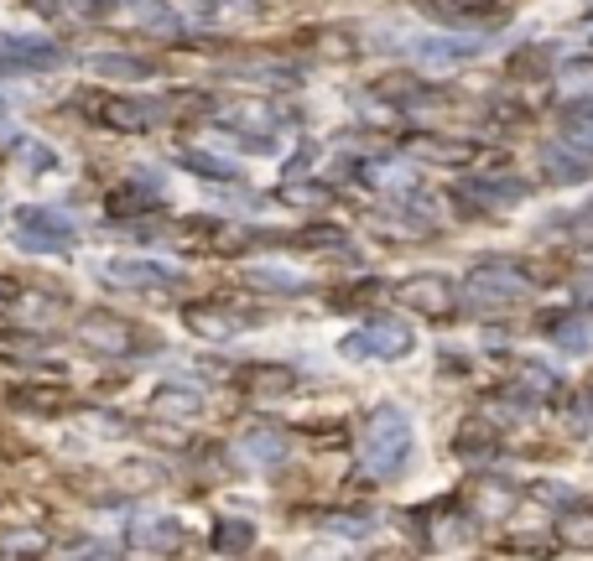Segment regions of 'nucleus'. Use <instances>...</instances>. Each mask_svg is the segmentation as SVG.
<instances>
[{
    "instance_id": "9",
    "label": "nucleus",
    "mask_w": 593,
    "mask_h": 561,
    "mask_svg": "<svg viewBox=\"0 0 593 561\" xmlns=\"http://www.w3.org/2000/svg\"><path fill=\"white\" fill-rule=\"evenodd\" d=\"M105 276H110L115 287H172L183 271L177 266H162V260H110Z\"/></svg>"
},
{
    "instance_id": "5",
    "label": "nucleus",
    "mask_w": 593,
    "mask_h": 561,
    "mask_svg": "<svg viewBox=\"0 0 593 561\" xmlns=\"http://www.w3.org/2000/svg\"><path fill=\"white\" fill-rule=\"evenodd\" d=\"M78 105H89V109H99V120L105 126H120V130H151V126H162L168 120V105L162 99H99V94H84Z\"/></svg>"
},
{
    "instance_id": "26",
    "label": "nucleus",
    "mask_w": 593,
    "mask_h": 561,
    "mask_svg": "<svg viewBox=\"0 0 593 561\" xmlns=\"http://www.w3.org/2000/svg\"><path fill=\"white\" fill-rule=\"evenodd\" d=\"M89 68L120 73V78H141V73H147V63H136V57H110V53H99V57H89Z\"/></svg>"
},
{
    "instance_id": "17",
    "label": "nucleus",
    "mask_w": 593,
    "mask_h": 561,
    "mask_svg": "<svg viewBox=\"0 0 593 561\" xmlns=\"http://www.w3.org/2000/svg\"><path fill=\"white\" fill-rule=\"evenodd\" d=\"M547 338L557 348H568V354H583L589 348V323H578V317H547Z\"/></svg>"
},
{
    "instance_id": "8",
    "label": "nucleus",
    "mask_w": 593,
    "mask_h": 561,
    "mask_svg": "<svg viewBox=\"0 0 593 561\" xmlns=\"http://www.w3.org/2000/svg\"><path fill=\"white\" fill-rule=\"evenodd\" d=\"M78 344H89V348H99V354H130L136 348V333H130V323L126 317H105V312H89L84 323H78Z\"/></svg>"
},
{
    "instance_id": "10",
    "label": "nucleus",
    "mask_w": 593,
    "mask_h": 561,
    "mask_svg": "<svg viewBox=\"0 0 593 561\" xmlns=\"http://www.w3.org/2000/svg\"><path fill=\"white\" fill-rule=\"evenodd\" d=\"M130 541L141 546V551H172V546L183 541V530H177L172 515H141L136 530H130Z\"/></svg>"
},
{
    "instance_id": "1",
    "label": "nucleus",
    "mask_w": 593,
    "mask_h": 561,
    "mask_svg": "<svg viewBox=\"0 0 593 561\" xmlns=\"http://www.w3.org/2000/svg\"><path fill=\"white\" fill-rule=\"evenodd\" d=\"M411 417L401 406H375L365 421V442H359V463L370 478H396L411 463Z\"/></svg>"
},
{
    "instance_id": "20",
    "label": "nucleus",
    "mask_w": 593,
    "mask_h": 561,
    "mask_svg": "<svg viewBox=\"0 0 593 561\" xmlns=\"http://www.w3.org/2000/svg\"><path fill=\"white\" fill-rule=\"evenodd\" d=\"M157 406L168 417H198L204 411V396L198 390H183V385H168V390H157Z\"/></svg>"
},
{
    "instance_id": "19",
    "label": "nucleus",
    "mask_w": 593,
    "mask_h": 561,
    "mask_svg": "<svg viewBox=\"0 0 593 561\" xmlns=\"http://www.w3.org/2000/svg\"><path fill=\"white\" fill-rule=\"evenodd\" d=\"M245 281H250V287H260V291H302V287H308L296 271H281V266H250V271H245Z\"/></svg>"
},
{
    "instance_id": "3",
    "label": "nucleus",
    "mask_w": 593,
    "mask_h": 561,
    "mask_svg": "<svg viewBox=\"0 0 593 561\" xmlns=\"http://www.w3.org/2000/svg\"><path fill=\"white\" fill-rule=\"evenodd\" d=\"M411 344H417L411 323L375 317V323H365L359 333H349V338L338 344V354H344V359H401V354H411Z\"/></svg>"
},
{
    "instance_id": "12",
    "label": "nucleus",
    "mask_w": 593,
    "mask_h": 561,
    "mask_svg": "<svg viewBox=\"0 0 593 561\" xmlns=\"http://www.w3.org/2000/svg\"><path fill=\"white\" fill-rule=\"evenodd\" d=\"M557 536H562V546H573V551H593V505H562V515H557Z\"/></svg>"
},
{
    "instance_id": "18",
    "label": "nucleus",
    "mask_w": 593,
    "mask_h": 561,
    "mask_svg": "<svg viewBox=\"0 0 593 561\" xmlns=\"http://www.w3.org/2000/svg\"><path fill=\"white\" fill-rule=\"evenodd\" d=\"M240 447H245V457H250V463H260V468H271V463H281V457H287V442H281L277 432H250Z\"/></svg>"
},
{
    "instance_id": "28",
    "label": "nucleus",
    "mask_w": 593,
    "mask_h": 561,
    "mask_svg": "<svg viewBox=\"0 0 593 561\" xmlns=\"http://www.w3.org/2000/svg\"><path fill=\"white\" fill-rule=\"evenodd\" d=\"M568 130H573V136H583V141L593 145V99H578L573 115H568Z\"/></svg>"
},
{
    "instance_id": "4",
    "label": "nucleus",
    "mask_w": 593,
    "mask_h": 561,
    "mask_svg": "<svg viewBox=\"0 0 593 561\" xmlns=\"http://www.w3.org/2000/svg\"><path fill=\"white\" fill-rule=\"evenodd\" d=\"M63 47L47 36H26V32H0V78H21V73L57 68Z\"/></svg>"
},
{
    "instance_id": "7",
    "label": "nucleus",
    "mask_w": 593,
    "mask_h": 561,
    "mask_svg": "<svg viewBox=\"0 0 593 561\" xmlns=\"http://www.w3.org/2000/svg\"><path fill=\"white\" fill-rule=\"evenodd\" d=\"M401 302L411 312H427V317H448L453 302H459V291H453L448 276H411L407 287H401Z\"/></svg>"
},
{
    "instance_id": "31",
    "label": "nucleus",
    "mask_w": 593,
    "mask_h": 561,
    "mask_svg": "<svg viewBox=\"0 0 593 561\" xmlns=\"http://www.w3.org/2000/svg\"><path fill=\"white\" fill-rule=\"evenodd\" d=\"M537 499H547V505H573L568 484H537Z\"/></svg>"
},
{
    "instance_id": "24",
    "label": "nucleus",
    "mask_w": 593,
    "mask_h": 561,
    "mask_svg": "<svg viewBox=\"0 0 593 561\" xmlns=\"http://www.w3.org/2000/svg\"><path fill=\"white\" fill-rule=\"evenodd\" d=\"M323 530H328V536H349V541H359V536H370L375 530V520L370 515H328Z\"/></svg>"
},
{
    "instance_id": "23",
    "label": "nucleus",
    "mask_w": 593,
    "mask_h": 561,
    "mask_svg": "<svg viewBox=\"0 0 593 561\" xmlns=\"http://www.w3.org/2000/svg\"><path fill=\"white\" fill-rule=\"evenodd\" d=\"M214 546H219V551H250V546H256V526H250V520H224Z\"/></svg>"
},
{
    "instance_id": "14",
    "label": "nucleus",
    "mask_w": 593,
    "mask_h": 561,
    "mask_svg": "<svg viewBox=\"0 0 593 561\" xmlns=\"http://www.w3.org/2000/svg\"><path fill=\"white\" fill-rule=\"evenodd\" d=\"M120 11H126V17H136L141 26H151V32H183L177 11H172V6H162V0H120Z\"/></svg>"
},
{
    "instance_id": "15",
    "label": "nucleus",
    "mask_w": 593,
    "mask_h": 561,
    "mask_svg": "<svg viewBox=\"0 0 593 561\" xmlns=\"http://www.w3.org/2000/svg\"><path fill=\"white\" fill-rule=\"evenodd\" d=\"M187 323H193V333H208V338H235L240 327H250V323H240V317H229V312H219V308H187Z\"/></svg>"
},
{
    "instance_id": "16",
    "label": "nucleus",
    "mask_w": 593,
    "mask_h": 561,
    "mask_svg": "<svg viewBox=\"0 0 593 561\" xmlns=\"http://www.w3.org/2000/svg\"><path fill=\"white\" fill-rule=\"evenodd\" d=\"M484 53V36H427L417 42V57H474Z\"/></svg>"
},
{
    "instance_id": "22",
    "label": "nucleus",
    "mask_w": 593,
    "mask_h": 561,
    "mask_svg": "<svg viewBox=\"0 0 593 561\" xmlns=\"http://www.w3.org/2000/svg\"><path fill=\"white\" fill-rule=\"evenodd\" d=\"M464 193H484L489 203H500V208H505V203H520V198H526V182H516V177H500V182L479 177V182H468Z\"/></svg>"
},
{
    "instance_id": "6",
    "label": "nucleus",
    "mask_w": 593,
    "mask_h": 561,
    "mask_svg": "<svg viewBox=\"0 0 593 561\" xmlns=\"http://www.w3.org/2000/svg\"><path fill=\"white\" fill-rule=\"evenodd\" d=\"M516 296H526V276L516 266H479L468 276V302L474 308H505Z\"/></svg>"
},
{
    "instance_id": "13",
    "label": "nucleus",
    "mask_w": 593,
    "mask_h": 561,
    "mask_svg": "<svg viewBox=\"0 0 593 561\" xmlns=\"http://www.w3.org/2000/svg\"><path fill=\"white\" fill-rule=\"evenodd\" d=\"M593 172V157L578 145H547V177L552 182H583Z\"/></svg>"
},
{
    "instance_id": "30",
    "label": "nucleus",
    "mask_w": 593,
    "mask_h": 561,
    "mask_svg": "<svg viewBox=\"0 0 593 561\" xmlns=\"http://www.w3.org/2000/svg\"><path fill=\"white\" fill-rule=\"evenodd\" d=\"M53 145H26V166H37V172H53Z\"/></svg>"
},
{
    "instance_id": "27",
    "label": "nucleus",
    "mask_w": 593,
    "mask_h": 561,
    "mask_svg": "<svg viewBox=\"0 0 593 561\" xmlns=\"http://www.w3.org/2000/svg\"><path fill=\"white\" fill-rule=\"evenodd\" d=\"M183 166L187 172H208V177H235L229 162H214V157H198V151H183Z\"/></svg>"
},
{
    "instance_id": "21",
    "label": "nucleus",
    "mask_w": 593,
    "mask_h": 561,
    "mask_svg": "<svg viewBox=\"0 0 593 561\" xmlns=\"http://www.w3.org/2000/svg\"><path fill=\"white\" fill-rule=\"evenodd\" d=\"M287 385H292V369H266V364L245 369V396H271V390H287Z\"/></svg>"
},
{
    "instance_id": "29",
    "label": "nucleus",
    "mask_w": 593,
    "mask_h": 561,
    "mask_svg": "<svg viewBox=\"0 0 593 561\" xmlns=\"http://www.w3.org/2000/svg\"><path fill=\"white\" fill-rule=\"evenodd\" d=\"M520 385H531V390H557V375L541 369V364H531V359H520Z\"/></svg>"
},
{
    "instance_id": "25",
    "label": "nucleus",
    "mask_w": 593,
    "mask_h": 561,
    "mask_svg": "<svg viewBox=\"0 0 593 561\" xmlns=\"http://www.w3.org/2000/svg\"><path fill=\"white\" fill-rule=\"evenodd\" d=\"M365 177L380 182V187H411V172L401 162H370L365 166Z\"/></svg>"
},
{
    "instance_id": "11",
    "label": "nucleus",
    "mask_w": 593,
    "mask_h": 561,
    "mask_svg": "<svg viewBox=\"0 0 593 561\" xmlns=\"http://www.w3.org/2000/svg\"><path fill=\"white\" fill-rule=\"evenodd\" d=\"M557 99H562V105L593 99V57H568V63L557 68Z\"/></svg>"
},
{
    "instance_id": "2",
    "label": "nucleus",
    "mask_w": 593,
    "mask_h": 561,
    "mask_svg": "<svg viewBox=\"0 0 593 561\" xmlns=\"http://www.w3.org/2000/svg\"><path fill=\"white\" fill-rule=\"evenodd\" d=\"M78 224L53 203H32V208H17V224H11V239L21 250H37V255H63L74 245Z\"/></svg>"
}]
</instances>
